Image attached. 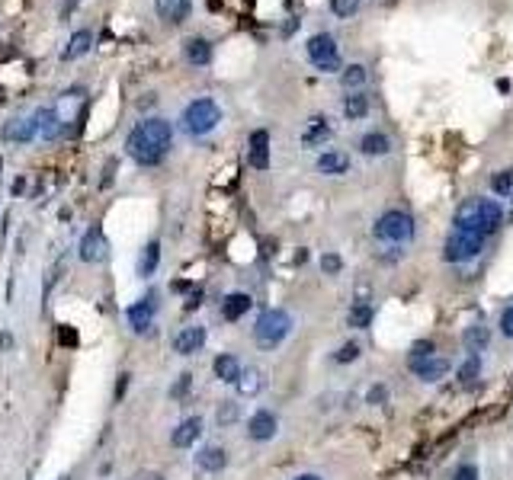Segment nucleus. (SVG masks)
Returning <instances> with one entry per match:
<instances>
[{"label": "nucleus", "mask_w": 513, "mask_h": 480, "mask_svg": "<svg viewBox=\"0 0 513 480\" xmlns=\"http://www.w3.org/2000/svg\"><path fill=\"white\" fill-rule=\"evenodd\" d=\"M478 375H481V359H478V356H468L465 365L459 369V381H462V384H475Z\"/></svg>", "instance_id": "obj_32"}, {"label": "nucleus", "mask_w": 513, "mask_h": 480, "mask_svg": "<svg viewBox=\"0 0 513 480\" xmlns=\"http://www.w3.org/2000/svg\"><path fill=\"white\" fill-rule=\"evenodd\" d=\"M251 295H247V292H231V295L224 298L222 301V317L224 320H241L244 314H247V311H251Z\"/></svg>", "instance_id": "obj_22"}, {"label": "nucleus", "mask_w": 513, "mask_h": 480, "mask_svg": "<svg viewBox=\"0 0 513 480\" xmlns=\"http://www.w3.org/2000/svg\"><path fill=\"white\" fill-rule=\"evenodd\" d=\"M125 384H129V371H122V375H119V384H116V400L125 394Z\"/></svg>", "instance_id": "obj_45"}, {"label": "nucleus", "mask_w": 513, "mask_h": 480, "mask_svg": "<svg viewBox=\"0 0 513 480\" xmlns=\"http://www.w3.org/2000/svg\"><path fill=\"white\" fill-rule=\"evenodd\" d=\"M238 416H241V404H234V400H224V404L218 406L215 419H218V426H231V423H238Z\"/></svg>", "instance_id": "obj_33"}, {"label": "nucleus", "mask_w": 513, "mask_h": 480, "mask_svg": "<svg viewBox=\"0 0 513 480\" xmlns=\"http://www.w3.org/2000/svg\"><path fill=\"white\" fill-rule=\"evenodd\" d=\"M183 58H187L193 67H205L212 61V42L202 36H189L187 42H183Z\"/></svg>", "instance_id": "obj_15"}, {"label": "nucleus", "mask_w": 513, "mask_h": 480, "mask_svg": "<svg viewBox=\"0 0 513 480\" xmlns=\"http://www.w3.org/2000/svg\"><path fill=\"white\" fill-rule=\"evenodd\" d=\"M295 480H321V477H317V474H299Z\"/></svg>", "instance_id": "obj_48"}, {"label": "nucleus", "mask_w": 513, "mask_h": 480, "mask_svg": "<svg viewBox=\"0 0 513 480\" xmlns=\"http://www.w3.org/2000/svg\"><path fill=\"white\" fill-rule=\"evenodd\" d=\"M410 356H433V342H414V349H410Z\"/></svg>", "instance_id": "obj_43"}, {"label": "nucleus", "mask_w": 513, "mask_h": 480, "mask_svg": "<svg viewBox=\"0 0 513 480\" xmlns=\"http://www.w3.org/2000/svg\"><path fill=\"white\" fill-rule=\"evenodd\" d=\"M154 314H158V292H148V295L135 301V305L125 311V320L135 333H148L154 327Z\"/></svg>", "instance_id": "obj_8"}, {"label": "nucleus", "mask_w": 513, "mask_h": 480, "mask_svg": "<svg viewBox=\"0 0 513 480\" xmlns=\"http://www.w3.org/2000/svg\"><path fill=\"white\" fill-rule=\"evenodd\" d=\"M77 257L84 259V263H103V259L109 257V240L103 234L100 224L94 228H87L84 237H81V247H77Z\"/></svg>", "instance_id": "obj_9"}, {"label": "nucleus", "mask_w": 513, "mask_h": 480, "mask_svg": "<svg viewBox=\"0 0 513 480\" xmlns=\"http://www.w3.org/2000/svg\"><path fill=\"white\" fill-rule=\"evenodd\" d=\"M160 266V243L158 240H148L145 243V250H141V257H138V276H154Z\"/></svg>", "instance_id": "obj_27"}, {"label": "nucleus", "mask_w": 513, "mask_h": 480, "mask_svg": "<svg viewBox=\"0 0 513 480\" xmlns=\"http://www.w3.org/2000/svg\"><path fill=\"white\" fill-rule=\"evenodd\" d=\"M196 464L202 468L205 474H218L224 464H228V455H224L222 445H205V448H199Z\"/></svg>", "instance_id": "obj_21"}, {"label": "nucleus", "mask_w": 513, "mask_h": 480, "mask_svg": "<svg viewBox=\"0 0 513 480\" xmlns=\"http://www.w3.org/2000/svg\"><path fill=\"white\" fill-rule=\"evenodd\" d=\"M183 131L187 135H193V138H202V135H209V131L218 129V122H222V106L212 100V96H199V100H193L183 109Z\"/></svg>", "instance_id": "obj_3"}, {"label": "nucleus", "mask_w": 513, "mask_h": 480, "mask_svg": "<svg viewBox=\"0 0 513 480\" xmlns=\"http://www.w3.org/2000/svg\"><path fill=\"white\" fill-rule=\"evenodd\" d=\"M344 119H350V122H359V119H366L369 116V96L366 93H359V90H353V93H346L344 96Z\"/></svg>", "instance_id": "obj_24"}, {"label": "nucleus", "mask_w": 513, "mask_h": 480, "mask_svg": "<svg viewBox=\"0 0 513 480\" xmlns=\"http://www.w3.org/2000/svg\"><path fill=\"white\" fill-rule=\"evenodd\" d=\"M501 333L513 340V307H507L504 314H501Z\"/></svg>", "instance_id": "obj_41"}, {"label": "nucleus", "mask_w": 513, "mask_h": 480, "mask_svg": "<svg viewBox=\"0 0 513 480\" xmlns=\"http://www.w3.org/2000/svg\"><path fill=\"white\" fill-rule=\"evenodd\" d=\"M366 67L363 65H346L344 71H340V87L344 90H356V87H363L366 83Z\"/></svg>", "instance_id": "obj_30"}, {"label": "nucleus", "mask_w": 513, "mask_h": 480, "mask_svg": "<svg viewBox=\"0 0 513 480\" xmlns=\"http://www.w3.org/2000/svg\"><path fill=\"white\" fill-rule=\"evenodd\" d=\"M331 135H334V129L327 125V116H311L305 131H302V144H305V148H317V144H324Z\"/></svg>", "instance_id": "obj_17"}, {"label": "nucleus", "mask_w": 513, "mask_h": 480, "mask_svg": "<svg viewBox=\"0 0 513 480\" xmlns=\"http://www.w3.org/2000/svg\"><path fill=\"white\" fill-rule=\"evenodd\" d=\"M504 221V212L494 199H468V202L459 205L456 212V231H468V234H494Z\"/></svg>", "instance_id": "obj_2"}, {"label": "nucleus", "mask_w": 513, "mask_h": 480, "mask_svg": "<svg viewBox=\"0 0 513 480\" xmlns=\"http://www.w3.org/2000/svg\"><path fill=\"white\" fill-rule=\"evenodd\" d=\"M321 269H324L327 276H337V272L344 269V263H340L337 253H324V257H321Z\"/></svg>", "instance_id": "obj_38"}, {"label": "nucleus", "mask_w": 513, "mask_h": 480, "mask_svg": "<svg viewBox=\"0 0 513 480\" xmlns=\"http://www.w3.org/2000/svg\"><path fill=\"white\" fill-rule=\"evenodd\" d=\"M331 10H334V17L350 19L359 10V0H331Z\"/></svg>", "instance_id": "obj_35"}, {"label": "nucleus", "mask_w": 513, "mask_h": 480, "mask_svg": "<svg viewBox=\"0 0 513 480\" xmlns=\"http://www.w3.org/2000/svg\"><path fill=\"white\" fill-rule=\"evenodd\" d=\"M485 247V237L481 234H468V231H452L446 237V247H443V259L446 263H465V259H475Z\"/></svg>", "instance_id": "obj_7"}, {"label": "nucleus", "mask_w": 513, "mask_h": 480, "mask_svg": "<svg viewBox=\"0 0 513 480\" xmlns=\"http://www.w3.org/2000/svg\"><path fill=\"white\" fill-rule=\"evenodd\" d=\"M292 330V317L280 307H270V311H263L253 323V342L260 346V349H276Z\"/></svg>", "instance_id": "obj_4"}, {"label": "nucleus", "mask_w": 513, "mask_h": 480, "mask_svg": "<svg viewBox=\"0 0 513 480\" xmlns=\"http://www.w3.org/2000/svg\"><path fill=\"white\" fill-rule=\"evenodd\" d=\"M189 388H193V375H189V371H183V375L177 378V384L170 388V397H174V400H183V394H189Z\"/></svg>", "instance_id": "obj_37"}, {"label": "nucleus", "mask_w": 513, "mask_h": 480, "mask_svg": "<svg viewBox=\"0 0 513 480\" xmlns=\"http://www.w3.org/2000/svg\"><path fill=\"white\" fill-rule=\"evenodd\" d=\"M359 151H363L366 157H385V154L392 151V141L385 138L382 131H369V135H363V141H359Z\"/></svg>", "instance_id": "obj_28"}, {"label": "nucleus", "mask_w": 513, "mask_h": 480, "mask_svg": "<svg viewBox=\"0 0 513 480\" xmlns=\"http://www.w3.org/2000/svg\"><path fill=\"white\" fill-rule=\"evenodd\" d=\"M58 342H65V346H77V333L71 327H58Z\"/></svg>", "instance_id": "obj_42"}, {"label": "nucleus", "mask_w": 513, "mask_h": 480, "mask_svg": "<svg viewBox=\"0 0 513 480\" xmlns=\"http://www.w3.org/2000/svg\"><path fill=\"white\" fill-rule=\"evenodd\" d=\"M373 234L379 240H388V243H404V240L414 237V218L401 208H392V212H385L379 221H375Z\"/></svg>", "instance_id": "obj_6"}, {"label": "nucleus", "mask_w": 513, "mask_h": 480, "mask_svg": "<svg viewBox=\"0 0 513 480\" xmlns=\"http://www.w3.org/2000/svg\"><path fill=\"white\" fill-rule=\"evenodd\" d=\"M359 359V342H344L340 349H337L334 362H340V365H346V362H356Z\"/></svg>", "instance_id": "obj_36"}, {"label": "nucleus", "mask_w": 513, "mask_h": 480, "mask_svg": "<svg viewBox=\"0 0 513 480\" xmlns=\"http://www.w3.org/2000/svg\"><path fill=\"white\" fill-rule=\"evenodd\" d=\"M0 349H13V336L10 333H0Z\"/></svg>", "instance_id": "obj_46"}, {"label": "nucleus", "mask_w": 513, "mask_h": 480, "mask_svg": "<svg viewBox=\"0 0 513 480\" xmlns=\"http://www.w3.org/2000/svg\"><path fill=\"white\" fill-rule=\"evenodd\" d=\"M154 13H158L160 23L180 26V23H187L189 13H193V0H154Z\"/></svg>", "instance_id": "obj_11"}, {"label": "nucleus", "mask_w": 513, "mask_h": 480, "mask_svg": "<svg viewBox=\"0 0 513 480\" xmlns=\"http://www.w3.org/2000/svg\"><path fill=\"white\" fill-rule=\"evenodd\" d=\"M346 323H350V327H356V330L369 327V323H373V305H366V301L353 305V307H350V314H346Z\"/></svg>", "instance_id": "obj_31"}, {"label": "nucleus", "mask_w": 513, "mask_h": 480, "mask_svg": "<svg viewBox=\"0 0 513 480\" xmlns=\"http://www.w3.org/2000/svg\"><path fill=\"white\" fill-rule=\"evenodd\" d=\"M491 189H494L497 195H510L513 193V170H501V173H494Z\"/></svg>", "instance_id": "obj_34"}, {"label": "nucleus", "mask_w": 513, "mask_h": 480, "mask_svg": "<svg viewBox=\"0 0 513 480\" xmlns=\"http://www.w3.org/2000/svg\"><path fill=\"white\" fill-rule=\"evenodd\" d=\"M205 346V327H183V330L174 336V352L177 356H193Z\"/></svg>", "instance_id": "obj_14"}, {"label": "nucleus", "mask_w": 513, "mask_h": 480, "mask_svg": "<svg viewBox=\"0 0 513 480\" xmlns=\"http://www.w3.org/2000/svg\"><path fill=\"white\" fill-rule=\"evenodd\" d=\"M251 166L253 170H266L270 166V131L266 129H257L251 135Z\"/></svg>", "instance_id": "obj_16"}, {"label": "nucleus", "mask_w": 513, "mask_h": 480, "mask_svg": "<svg viewBox=\"0 0 513 480\" xmlns=\"http://www.w3.org/2000/svg\"><path fill=\"white\" fill-rule=\"evenodd\" d=\"M215 378L224 381V384H234L238 381V375H241V362L234 359V356H228V352H222L218 359H215Z\"/></svg>", "instance_id": "obj_29"}, {"label": "nucleus", "mask_w": 513, "mask_h": 480, "mask_svg": "<svg viewBox=\"0 0 513 480\" xmlns=\"http://www.w3.org/2000/svg\"><path fill=\"white\" fill-rule=\"evenodd\" d=\"M452 480H478V468L475 464H459L456 474H452Z\"/></svg>", "instance_id": "obj_40"}, {"label": "nucleus", "mask_w": 513, "mask_h": 480, "mask_svg": "<svg viewBox=\"0 0 513 480\" xmlns=\"http://www.w3.org/2000/svg\"><path fill=\"white\" fill-rule=\"evenodd\" d=\"M36 125H39V138H45V141H55L58 131H61V119H58V112L48 109V106L36 112Z\"/></svg>", "instance_id": "obj_26"}, {"label": "nucleus", "mask_w": 513, "mask_h": 480, "mask_svg": "<svg viewBox=\"0 0 513 480\" xmlns=\"http://www.w3.org/2000/svg\"><path fill=\"white\" fill-rule=\"evenodd\" d=\"M103 173H106V176H103V189H106V186H109L112 179H116V160H109V164H106V170H103Z\"/></svg>", "instance_id": "obj_44"}, {"label": "nucleus", "mask_w": 513, "mask_h": 480, "mask_svg": "<svg viewBox=\"0 0 513 480\" xmlns=\"http://www.w3.org/2000/svg\"><path fill=\"white\" fill-rule=\"evenodd\" d=\"M234 388H238V394L241 397H253V394H260L263 391V371L260 369H241V375H238V381H234Z\"/></svg>", "instance_id": "obj_25"}, {"label": "nucleus", "mask_w": 513, "mask_h": 480, "mask_svg": "<svg viewBox=\"0 0 513 480\" xmlns=\"http://www.w3.org/2000/svg\"><path fill=\"white\" fill-rule=\"evenodd\" d=\"M199 435H202V419H199V416H189V419H183V423L174 429L170 442H174V448H189Z\"/></svg>", "instance_id": "obj_18"}, {"label": "nucleus", "mask_w": 513, "mask_h": 480, "mask_svg": "<svg viewBox=\"0 0 513 480\" xmlns=\"http://www.w3.org/2000/svg\"><path fill=\"white\" fill-rule=\"evenodd\" d=\"M174 148V125L167 119H141L135 129L125 135V154L138 166H158L167 160Z\"/></svg>", "instance_id": "obj_1"}, {"label": "nucleus", "mask_w": 513, "mask_h": 480, "mask_svg": "<svg viewBox=\"0 0 513 480\" xmlns=\"http://www.w3.org/2000/svg\"><path fill=\"white\" fill-rule=\"evenodd\" d=\"M0 138L3 141H13V144H29L32 138H39V125H36V116L32 119H13L0 129Z\"/></svg>", "instance_id": "obj_13"}, {"label": "nucleus", "mask_w": 513, "mask_h": 480, "mask_svg": "<svg viewBox=\"0 0 513 480\" xmlns=\"http://www.w3.org/2000/svg\"><path fill=\"white\" fill-rule=\"evenodd\" d=\"M488 342H491V330H488L485 323H472V327H465V333H462V346H465L468 356L485 352Z\"/></svg>", "instance_id": "obj_19"}, {"label": "nucleus", "mask_w": 513, "mask_h": 480, "mask_svg": "<svg viewBox=\"0 0 513 480\" xmlns=\"http://www.w3.org/2000/svg\"><path fill=\"white\" fill-rule=\"evenodd\" d=\"M23 189H26V179H17V183H13V193H23Z\"/></svg>", "instance_id": "obj_47"}, {"label": "nucleus", "mask_w": 513, "mask_h": 480, "mask_svg": "<svg viewBox=\"0 0 513 480\" xmlns=\"http://www.w3.org/2000/svg\"><path fill=\"white\" fill-rule=\"evenodd\" d=\"M385 400H388V391H385V384H375V388H369V394H366V404H373V406L385 404Z\"/></svg>", "instance_id": "obj_39"}, {"label": "nucleus", "mask_w": 513, "mask_h": 480, "mask_svg": "<svg viewBox=\"0 0 513 480\" xmlns=\"http://www.w3.org/2000/svg\"><path fill=\"white\" fill-rule=\"evenodd\" d=\"M408 365L420 381H430V384L449 375V362L443 359V356H410Z\"/></svg>", "instance_id": "obj_10"}, {"label": "nucleus", "mask_w": 513, "mask_h": 480, "mask_svg": "<svg viewBox=\"0 0 513 480\" xmlns=\"http://www.w3.org/2000/svg\"><path fill=\"white\" fill-rule=\"evenodd\" d=\"M90 48H94V32H90V29H77L74 36H71V42H67V48L61 52V58H65V61H77V58H84Z\"/></svg>", "instance_id": "obj_23"}, {"label": "nucleus", "mask_w": 513, "mask_h": 480, "mask_svg": "<svg viewBox=\"0 0 513 480\" xmlns=\"http://www.w3.org/2000/svg\"><path fill=\"white\" fill-rule=\"evenodd\" d=\"M280 423H276V413L270 410H257V413L247 419V435H251L253 442H270L273 435H276Z\"/></svg>", "instance_id": "obj_12"}, {"label": "nucleus", "mask_w": 513, "mask_h": 480, "mask_svg": "<svg viewBox=\"0 0 513 480\" xmlns=\"http://www.w3.org/2000/svg\"><path fill=\"white\" fill-rule=\"evenodd\" d=\"M305 52H308V61L317 71H324V74L340 71V48H337V39L331 32H315V36L308 39Z\"/></svg>", "instance_id": "obj_5"}, {"label": "nucleus", "mask_w": 513, "mask_h": 480, "mask_svg": "<svg viewBox=\"0 0 513 480\" xmlns=\"http://www.w3.org/2000/svg\"><path fill=\"white\" fill-rule=\"evenodd\" d=\"M315 166H317V173H324V176H344L350 170V157H346L344 151H324Z\"/></svg>", "instance_id": "obj_20"}]
</instances>
